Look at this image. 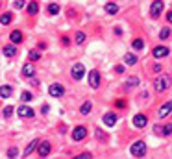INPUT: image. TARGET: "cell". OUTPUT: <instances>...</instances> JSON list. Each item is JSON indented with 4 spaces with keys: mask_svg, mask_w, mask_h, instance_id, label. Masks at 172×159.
Wrapping results in <instances>:
<instances>
[{
    "mask_svg": "<svg viewBox=\"0 0 172 159\" xmlns=\"http://www.w3.org/2000/svg\"><path fill=\"white\" fill-rule=\"evenodd\" d=\"M124 61H126V65H135L137 63V56L135 54H126L124 56Z\"/></svg>",
    "mask_w": 172,
    "mask_h": 159,
    "instance_id": "d6986e66",
    "label": "cell"
},
{
    "mask_svg": "<svg viewBox=\"0 0 172 159\" xmlns=\"http://www.w3.org/2000/svg\"><path fill=\"white\" fill-rule=\"evenodd\" d=\"M63 93H65V87L61 83H54V85L48 87V94L50 96H63Z\"/></svg>",
    "mask_w": 172,
    "mask_h": 159,
    "instance_id": "8992f818",
    "label": "cell"
},
{
    "mask_svg": "<svg viewBox=\"0 0 172 159\" xmlns=\"http://www.w3.org/2000/svg\"><path fill=\"white\" fill-rule=\"evenodd\" d=\"M11 20H13V13H4L0 17V24H9Z\"/></svg>",
    "mask_w": 172,
    "mask_h": 159,
    "instance_id": "603a6c76",
    "label": "cell"
},
{
    "mask_svg": "<svg viewBox=\"0 0 172 159\" xmlns=\"http://www.w3.org/2000/svg\"><path fill=\"white\" fill-rule=\"evenodd\" d=\"M161 11H163V2H161V0H156V2L150 6V15H152L154 19H157V17L161 15Z\"/></svg>",
    "mask_w": 172,
    "mask_h": 159,
    "instance_id": "5b68a950",
    "label": "cell"
},
{
    "mask_svg": "<svg viewBox=\"0 0 172 159\" xmlns=\"http://www.w3.org/2000/svg\"><path fill=\"white\" fill-rule=\"evenodd\" d=\"M132 46H133V50H137V52H139V50H143V48H145V41H143V39H135V41L132 43Z\"/></svg>",
    "mask_w": 172,
    "mask_h": 159,
    "instance_id": "cb8c5ba5",
    "label": "cell"
},
{
    "mask_svg": "<svg viewBox=\"0 0 172 159\" xmlns=\"http://www.w3.org/2000/svg\"><path fill=\"white\" fill-rule=\"evenodd\" d=\"M17 115H19L20 119H31V117L35 115V111H33L31 107H28V106H20V107L17 109Z\"/></svg>",
    "mask_w": 172,
    "mask_h": 159,
    "instance_id": "277c9868",
    "label": "cell"
},
{
    "mask_svg": "<svg viewBox=\"0 0 172 159\" xmlns=\"http://www.w3.org/2000/svg\"><path fill=\"white\" fill-rule=\"evenodd\" d=\"M115 122H117V115L115 113H106L104 115V124L106 126H115Z\"/></svg>",
    "mask_w": 172,
    "mask_h": 159,
    "instance_id": "5bb4252c",
    "label": "cell"
},
{
    "mask_svg": "<svg viewBox=\"0 0 172 159\" xmlns=\"http://www.w3.org/2000/svg\"><path fill=\"white\" fill-rule=\"evenodd\" d=\"M22 6H24V0H15V7L17 9H20Z\"/></svg>",
    "mask_w": 172,
    "mask_h": 159,
    "instance_id": "e575fe53",
    "label": "cell"
},
{
    "mask_svg": "<svg viewBox=\"0 0 172 159\" xmlns=\"http://www.w3.org/2000/svg\"><path fill=\"white\" fill-rule=\"evenodd\" d=\"M50 148H52V146H50V143H48V141L39 143V156H41V157H46V156L50 154Z\"/></svg>",
    "mask_w": 172,
    "mask_h": 159,
    "instance_id": "9c48e42d",
    "label": "cell"
},
{
    "mask_svg": "<svg viewBox=\"0 0 172 159\" xmlns=\"http://www.w3.org/2000/svg\"><path fill=\"white\" fill-rule=\"evenodd\" d=\"M133 126H135V128H145V126H146V117L141 115V113L135 115V117H133Z\"/></svg>",
    "mask_w": 172,
    "mask_h": 159,
    "instance_id": "7c38bea8",
    "label": "cell"
},
{
    "mask_svg": "<svg viewBox=\"0 0 172 159\" xmlns=\"http://www.w3.org/2000/svg\"><path fill=\"white\" fill-rule=\"evenodd\" d=\"M48 13H50V15H57V13H59V6H57V4H50V6H48Z\"/></svg>",
    "mask_w": 172,
    "mask_h": 159,
    "instance_id": "d4e9b609",
    "label": "cell"
},
{
    "mask_svg": "<svg viewBox=\"0 0 172 159\" xmlns=\"http://www.w3.org/2000/svg\"><path fill=\"white\" fill-rule=\"evenodd\" d=\"M172 80L170 76H167V74H161V76H157L156 78V82H154V87H156V91L157 93H163V91H167L169 87H170Z\"/></svg>",
    "mask_w": 172,
    "mask_h": 159,
    "instance_id": "6da1fadb",
    "label": "cell"
},
{
    "mask_svg": "<svg viewBox=\"0 0 172 159\" xmlns=\"http://www.w3.org/2000/svg\"><path fill=\"white\" fill-rule=\"evenodd\" d=\"M83 41H85V33H83V31H78V33H76V44H80V46H82V43H83Z\"/></svg>",
    "mask_w": 172,
    "mask_h": 159,
    "instance_id": "4316f807",
    "label": "cell"
},
{
    "mask_svg": "<svg viewBox=\"0 0 172 159\" xmlns=\"http://www.w3.org/2000/svg\"><path fill=\"white\" fill-rule=\"evenodd\" d=\"M130 154H132L133 157H143V156L146 154V144H145L143 141H135V143L130 146Z\"/></svg>",
    "mask_w": 172,
    "mask_h": 159,
    "instance_id": "7a4b0ae2",
    "label": "cell"
},
{
    "mask_svg": "<svg viewBox=\"0 0 172 159\" xmlns=\"http://www.w3.org/2000/svg\"><path fill=\"white\" fill-rule=\"evenodd\" d=\"M117 11H119L117 4H113V2H111V4H107V6H106V13H107V15H115Z\"/></svg>",
    "mask_w": 172,
    "mask_h": 159,
    "instance_id": "7402d4cb",
    "label": "cell"
},
{
    "mask_svg": "<svg viewBox=\"0 0 172 159\" xmlns=\"http://www.w3.org/2000/svg\"><path fill=\"white\" fill-rule=\"evenodd\" d=\"M91 107H93V104H91V102H85V104L82 106V115H87V113L91 111Z\"/></svg>",
    "mask_w": 172,
    "mask_h": 159,
    "instance_id": "83f0119b",
    "label": "cell"
},
{
    "mask_svg": "<svg viewBox=\"0 0 172 159\" xmlns=\"http://www.w3.org/2000/svg\"><path fill=\"white\" fill-rule=\"evenodd\" d=\"M37 146H39V141H37V139H33V141H31V143L28 144V148L24 150V156H30V154H31V152H33V150H35Z\"/></svg>",
    "mask_w": 172,
    "mask_h": 159,
    "instance_id": "e0dca14e",
    "label": "cell"
},
{
    "mask_svg": "<svg viewBox=\"0 0 172 159\" xmlns=\"http://www.w3.org/2000/svg\"><path fill=\"white\" fill-rule=\"evenodd\" d=\"M167 20H169V22H172V11H169V13H167Z\"/></svg>",
    "mask_w": 172,
    "mask_h": 159,
    "instance_id": "f35d334b",
    "label": "cell"
},
{
    "mask_svg": "<svg viewBox=\"0 0 172 159\" xmlns=\"http://www.w3.org/2000/svg\"><path fill=\"white\" fill-rule=\"evenodd\" d=\"M159 37H161V39H169V37H170V28H163V30L159 31Z\"/></svg>",
    "mask_w": 172,
    "mask_h": 159,
    "instance_id": "484cf974",
    "label": "cell"
},
{
    "mask_svg": "<svg viewBox=\"0 0 172 159\" xmlns=\"http://www.w3.org/2000/svg\"><path fill=\"white\" fill-rule=\"evenodd\" d=\"M17 156H19V150H17V148L7 150V157H17Z\"/></svg>",
    "mask_w": 172,
    "mask_h": 159,
    "instance_id": "d6a6232c",
    "label": "cell"
},
{
    "mask_svg": "<svg viewBox=\"0 0 172 159\" xmlns=\"http://www.w3.org/2000/svg\"><path fill=\"white\" fill-rule=\"evenodd\" d=\"M170 54V50L167 48V46H156L154 48V57H165V56H169Z\"/></svg>",
    "mask_w": 172,
    "mask_h": 159,
    "instance_id": "8fae6325",
    "label": "cell"
},
{
    "mask_svg": "<svg viewBox=\"0 0 172 159\" xmlns=\"http://www.w3.org/2000/svg\"><path fill=\"white\" fill-rule=\"evenodd\" d=\"M89 85H91L93 89H96V87L100 85V72H98V70H91V72H89Z\"/></svg>",
    "mask_w": 172,
    "mask_h": 159,
    "instance_id": "52a82bcc",
    "label": "cell"
},
{
    "mask_svg": "<svg viewBox=\"0 0 172 159\" xmlns=\"http://www.w3.org/2000/svg\"><path fill=\"white\" fill-rule=\"evenodd\" d=\"M70 76H72L74 80H82V78L85 76V67H83L82 63H76V65L72 67V70H70Z\"/></svg>",
    "mask_w": 172,
    "mask_h": 159,
    "instance_id": "3957f363",
    "label": "cell"
},
{
    "mask_svg": "<svg viewBox=\"0 0 172 159\" xmlns=\"http://www.w3.org/2000/svg\"><path fill=\"white\" fill-rule=\"evenodd\" d=\"M139 76H130L128 80H126V83H124V87L126 89H132V87H135V85H139Z\"/></svg>",
    "mask_w": 172,
    "mask_h": 159,
    "instance_id": "9a60e30c",
    "label": "cell"
},
{
    "mask_svg": "<svg viewBox=\"0 0 172 159\" xmlns=\"http://www.w3.org/2000/svg\"><path fill=\"white\" fill-rule=\"evenodd\" d=\"M117 107H126V106H124V102H122V100H119V102H117Z\"/></svg>",
    "mask_w": 172,
    "mask_h": 159,
    "instance_id": "8d00e7d4",
    "label": "cell"
},
{
    "mask_svg": "<svg viewBox=\"0 0 172 159\" xmlns=\"http://www.w3.org/2000/svg\"><path fill=\"white\" fill-rule=\"evenodd\" d=\"M20 100H22V102H30V100H31V93H22V94H20Z\"/></svg>",
    "mask_w": 172,
    "mask_h": 159,
    "instance_id": "4dcf8cb0",
    "label": "cell"
},
{
    "mask_svg": "<svg viewBox=\"0 0 172 159\" xmlns=\"http://www.w3.org/2000/svg\"><path fill=\"white\" fill-rule=\"evenodd\" d=\"M154 132H156V133H159V132H163V128H161V126H156V128H154Z\"/></svg>",
    "mask_w": 172,
    "mask_h": 159,
    "instance_id": "74e56055",
    "label": "cell"
},
{
    "mask_svg": "<svg viewBox=\"0 0 172 159\" xmlns=\"http://www.w3.org/2000/svg\"><path fill=\"white\" fill-rule=\"evenodd\" d=\"M9 39H11V43H13V44H17V43H20V41H22V33H20L19 30H15V31H11Z\"/></svg>",
    "mask_w": 172,
    "mask_h": 159,
    "instance_id": "2e32d148",
    "label": "cell"
},
{
    "mask_svg": "<svg viewBox=\"0 0 172 159\" xmlns=\"http://www.w3.org/2000/svg\"><path fill=\"white\" fill-rule=\"evenodd\" d=\"M11 113H13V107H11V106L4 107V117H6V119H7V117H11Z\"/></svg>",
    "mask_w": 172,
    "mask_h": 159,
    "instance_id": "1f68e13d",
    "label": "cell"
},
{
    "mask_svg": "<svg viewBox=\"0 0 172 159\" xmlns=\"http://www.w3.org/2000/svg\"><path fill=\"white\" fill-rule=\"evenodd\" d=\"M163 135H170L172 133V124H167V126H163V132H161Z\"/></svg>",
    "mask_w": 172,
    "mask_h": 159,
    "instance_id": "f546056e",
    "label": "cell"
},
{
    "mask_svg": "<svg viewBox=\"0 0 172 159\" xmlns=\"http://www.w3.org/2000/svg\"><path fill=\"white\" fill-rule=\"evenodd\" d=\"M115 72H117V74H122V72H124V67H122V65L115 67Z\"/></svg>",
    "mask_w": 172,
    "mask_h": 159,
    "instance_id": "d590c367",
    "label": "cell"
},
{
    "mask_svg": "<svg viewBox=\"0 0 172 159\" xmlns=\"http://www.w3.org/2000/svg\"><path fill=\"white\" fill-rule=\"evenodd\" d=\"M85 135H87V130L83 126H78L72 132V141H82V139H85Z\"/></svg>",
    "mask_w": 172,
    "mask_h": 159,
    "instance_id": "ba28073f",
    "label": "cell"
},
{
    "mask_svg": "<svg viewBox=\"0 0 172 159\" xmlns=\"http://www.w3.org/2000/svg\"><path fill=\"white\" fill-rule=\"evenodd\" d=\"M17 54V48L13 46V44H9V46H6L4 48V56H7V57H13Z\"/></svg>",
    "mask_w": 172,
    "mask_h": 159,
    "instance_id": "ac0fdd59",
    "label": "cell"
},
{
    "mask_svg": "<svg viewBox=\"0 0 172 159\" xmlns=\"http://www.w3.org/2000/svg\"><path fill=\"white\" fill-rule=\"evenodd\" d=\"M37 11H39V4H37V2H30V4H28V13H30V15H35Z\"/></svg>",
    "mask_w": 172,
    "mask_h": 159,
    "instance_id": "44dd1931",
    "label": "cell"
},
{
    "mask_svg": "<svg viewBox=\"0 0 172 159\" xmlns=\"http://www.w3.org/2000/svg\"><path fill=\"white\" fill-rule=\"evenodd\" d=\"M39 57H41V54H39L37 50H31V52H30V59H31V61H37Z\"/></svg>",
    "mask_w": 172,
    "mask_h": 159,
    "instance_id": "f1b7e54d",
    "label": "cell"
},
{
    "mask_svg": "<svg viewBox=\"0 0 172 159\" xmlns=\"http://www.w3.org/2000/svg\"><path fill=\"white\" fill-rule=\"evenodd\" d=\"M35 74V69H33V65L31 63H26L24 67H22V76H26V78H31Z\"/></svg>",
    "mask_w": 172,
    "mask_h": 159,
    "instance_id": "4fadbf2b",
    "label": "cell"
},
{
    "mask_svg": "<svg viewBox=\"0 0 172 159\" xmlns=\"http://www.w3.org/2000/svg\"><path fill=\"white\" fill-rule=\"evenodd\" d=\"M0 96H2V98L11 96V87H9V85H2V87H0Z\"/></svg>",
    "mask_w": 172,
    "mask_h": 159,
    "instance_id": "ffe728a7",
    "label": "cell"
},
{
    "mask_svg": "<svg viewBox=\"0 0 172 159\" xmlns=\"http://www.w3.org/2000/svg\"><path fill=\"white\" fill-rule=\"evenodd\" d=\"M169 113H172V100H170V102H165V104H163V107L159 109V113H157V115H159V119H165Z\"/></svg>",
    "mask_w": 172,
    "mask_h": 159,
    "instance_id": "30bf717a",
    "label": "cell"
},
{
    "mask_svg": "<svg viewBox=\"0 0 172 159\" xmlns=\"http://www.w3.org/2000/svg\"><path fill=\"white\" fill-rule=\"evenodd\" d=\"M76 157H78V159H89V157H93V156H91L89 152H85V154H80V156H76Z\"/></svg>",
    "mask_w": 172,
    "mask_h": 159,
    "instance_id": "836d02e7",
    "label": "cell"
}]
</instances>
